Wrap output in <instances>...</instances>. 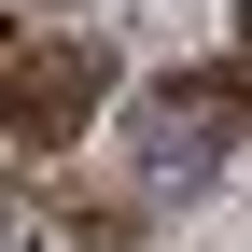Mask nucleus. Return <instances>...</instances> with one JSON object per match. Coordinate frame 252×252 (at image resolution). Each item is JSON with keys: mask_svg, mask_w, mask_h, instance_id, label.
I'll return each mask as SVG.
<instances>
[{"mask_svg": "<svg viewBox=\"0 0 252 252\" xmlns=\"http://www.w3.org/2000/svg\"><path fill=\"white\" fill-rule=\"evenodd\" d=\"M98 84H112L98 42H0V126L14 140H70L98 112Z\"/></svg>", "mask_w": 252, "mask_h": 252, "instance_id": "obj_1", "label": "nucleus"}, {"mask_svg": "<svg viewBox=\"0 0 252 252\" xmlns=\"http://www.w3.org/2000/svg\"><path fill=\"white\" fill-rule=\"evenodd\" d=\"M0 238H14V196H0Z\"/></svg>", "mask_w": 252, "mask_h": 252, "instance_id": "obj_2", "label": "nucleus"}]
</instances>
